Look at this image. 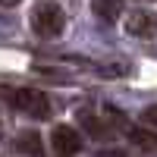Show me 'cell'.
<instances>
[{
    "mask_svg": "<svg viewBox=\"0 0 157 157\" xmlns=\"http://www.w3.org/2000/svg\"><path fill=\"white\" fill-rule=\"evenodd\" d=\"M129 141H135L138 148H148V151H157V132H151V129H132L129 132Z\"/></svg>",
    "mask_w": 157,
    "mask_h": 157,
    "instance_id": "7",
    "label": "cell"
},
{
    "mask_svg": "<svg viewBox=\"0 0 157 157\" xmlns=\"http://www.w3.org/2000/svg\"><path fill=\"white\" fill-rule=\"evenodd\" d=\"M0 94H6L16 110L35 116V120H47L50 116V101H47L44 91H38V88H0Z\"/></svg>",
    "mask_w": 157,
    "mask_h": 157,
    "instance_id": "2",
    "label": "cell"
},
{
    "mask_svg": "<svg viewBox=\"0 0 157 157\" xmlns=\"http://www.w3.org/2000/svg\"><path fill=\"white\" fill-rule=\"evenodd\" d=\"M85 126H88V132L94 135V138H101V135H110L107 129H104L107 123H101V120H94V116H85Z\"/></svg>",
    "mask_w": 157,
    "mask_h": 157,
    "instance_id": "10",
    "label": "cell"
},
{
    "mask_svg": "<svg viewBox=\"0 0 157 157\" xmlns=\"http://www.w3.org/2000/svg\"><path fill=\"white\" fill-rule=\"evenodd\" d=\"M16 151H19V154H29V157H44L41 138H38L35 129H29V132H19V138H16Z\"/></svg>",
    "mask_w": 157,
    "mask_h": 157,
    "instance_id": "6",
    "label": "cell"
},
{
    "mask_svg": "<svg viewBox=\"0 0 157 157\" xmlns=\"http://www.w3.org/2000/svg\"><path fill=\"white\" fill-rule=\"evenodd\" d=\"M123 29H126V35H132V38L151 41V38H157V16L148 13V10H129Z\"/></svg>",
    "mask_w": 157,
    "mask_h": 157,
    "instance_id": "3",
    "label": "cell"
},
{
    "mask_svg": "<svg viewBox=\"0 0 157 157\" xmlns=\"http://www.w3.org/2000/svg\"><path fill=\"white\" fill-rule=\"evenodd\" d=\"M141 126L151 129V132H157V104L148 107V110H141Z\"/></svg>",
    "mask_w": 157,
    "mask_h": 157,
    "instance_id": "9",
    "label": "cell"
},
{
    "mask_svg": "<svg viewBox=\"0 0 157 157\" xmlns=\"http://www.w3.org/2000/svg\"><path fill=\"white\" fill-rule=\"evenodd\" d=\"M101 75L104 78H123V75H129V63L126 60H107V63H101Z\"/></svg>",
    "mask_w": 157,
    "mask_h": 157,
    "instance_id": "8",
    "label": "cell"
},
{
    "mask_svg": "<svg viewBox=\"0 0 157 157\" xmlns=\"http://www.w3.org/2000/svg\"><path fill=\"white\" fill-rule=\"evenodd\" d=\"M50 145H54V151L60 157H72L82 148V135H78V129H72L66 123H57L54 132H50Z\"/></svg>",
    "mask_w": 157,
    "mask_h": 157,
    "instance_id": "4",
    "label": "cell"
},
{
    "mask_svg": "<svg viewBox=\"0 0 157 157\" xmlns=\"http://www.w3.org/2000/svg\"><path fill=\"white\" fill-rule=\"evenodd\" d=\"M19 0H0V6H16Z\"/></svg>",
    "mask_w": 157,
    "mask_h": 157,
    "instance_id": "12",
    "label": "cell"
},
{
    "mask_svg": "<svg viewBox=\"0 0 157 157\" xmlns=\"http://www.w3.org/2000/svg\"><path fill=\"white\" fill-rule=\"evenodd\" d=\"M63 29H66V13H63L60 3H54V0H41V3L32 10V32L38 38L54 41V38L63 35Z\"/></svg>",
    "mask_w": 157,
    "mask_h": 157,
    "instance_id": "1",
    "label": "cell"
},
{
    "mask_svg": "<svg viewBox=\"0 0 157 157\" xmlns=\"http://www.w3.org/2000/svg\"><path fill=\"white\" fill-rule=\"evenodd\" d=\"M98 157H129L126 151H120V148H107V151H101Z\"/></svg>",
    "mask_w": 157,
    "mask_h": 157,
    "instance_id": "11",
    "label": "cell"
},
{
    "mask_svg": "<svg viewBox=\"0 0 157 157\" xmlns=\"http://www.w3.org/2000/svg\"><path fill=\"white\" fill-rule=\"evenodd\" d=\"M123 0H91V13L101 19V22H107V25H113L116 19L123 16Z\"/></svg>",
    "mask_w": 157,
    "mask_h": 157,
    "instance_id": "5",
    "label": "cell"
}]
</instances>
